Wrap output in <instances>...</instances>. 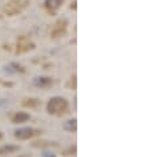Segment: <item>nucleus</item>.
Returning a JSON list of instances; mask_svg holds the SVG:
<instances>
[{
	"label": "nucleus",
	"mask_w": 149,
	"mask_h": 157,
	"mask_svg": "<svg viewBox=\"0 0 149 157\" xmlns=\"http://www.w3.org/2000/svg\"><path fill=\"white\" fill-rule=\"evenodd\" d=\"M47 109L51 115H63L68 109V101L63 97H53L48 101Z\"/></svg>",
	"instance_id": "nucleus-1"
},
{
	"label": "nucleus",
	"mask_w": 149,
	"mask_h": 157,
	"mask_svg": "<svg viewBox=\"0 0 149 157\" xmlns=\"http://www.w3.org/2000/svg\"><path fill=\"white\" fill-rule=\"evenodd\" d=\"M28 120H29V115L28 113H25V112H19L12 117V121L13 123H16V124L25 123V121H28Z\"/></svg>",
	"instance_id": "nucleus-8"
},
{
	"label": "nucleus",
	"mask_w": 149,
	"mask_h": 157,
	"mask_svg": "<svg viewBox=\"0 0 149 157\" xmlns=\"http://www.w3.org/2000/svg\"><path fill=\"white\" fill-rule=\"evenodd\" d=\"M24 2H19V0H12L11 3H8V4L6 6V8L4 11L8 15H15V13H17L19 11H21L23 8H24Z\"/></svg>",
	"instance_id": "nucleus-2"
},
{
	"label": "nucleus",
	"mask_w": 149,
	"mask_h": 157,
	"mask_svg": "<svg viewBox=\"0 0 149 157\" xmlns=\"http://www.w3.org/2000/svg\"><path fill=\"white\" fill-rule=\"evenodd\" d=\"M35 84L37 85V87H41V88H48L52 85V78L49 77H39L35 80Z\"/></svg>",
	"instance_id": "nucleus-7"
},
{
	"label": "nucleus",
	"mask_w": 149,
	"mask_h": 157,
	"mask_svg": "<svg viewBox=\"0 0 149 157\" xmlns=\"http://www.w3.org/2000/svg\"><path fill=\"white\" fill-rule=\"evenodd\" d=\"M65 24L67 21H57L56 24H55V27L52 28V31H51V35H52V37H59L61 36V35H64L65 32Z\"/></svg>",
	"instance_id": "nucleus-4"
},
{
	"label": "nucleus",
	"mask_w": 149,
	"mask_h": 157,
	"mask_svg": "<svg viewBox=\"0 0 149 157\" xmlns=\"http://www.w3.org/2000/svg\"><path fill=\"white\" fill-rule=\"evenodd\" d=\"M36 104H37V101L35 100V99L29 100V101H24V105H25V107H35Z\"/></svg>",
	"instance_id": "nucleus-11"
},
{
	"label": "nucleus",
	"mask_w": 149,
	"mask_h": 157,
	"mask_svg": "<svg viewBox=\"0 0 149 157\" xmlns=\"http://www.w3.org/2000/svg\"><path fill=\"white\" fill-rule=\"evenodd\" d=\"M32 48H33L32 43H29L25 37H21L20 41H19V44H17V53L25 52V51H29V49H32Z\"/></svg>",
	"instance_id": "nucleus-5"
},
{
	"label": "nucleus",
	"mask_w": 149,
	"mask_h": 157,
	"mask_svg": "<svg viewBox=\"0 0 149 157\" xmlns=\"http://www.w3.org/2000/svg\"><path fill=\"white\" fill-rule=\"evenodd\" d=\"M16 151H19V147L16 145H4L0 148V155H10V153H13Z\"/></svg>",
	"instance_id": "nucleus-9"
},
{
	"label": "nucleus",
	"mask_w": 149,
	"mask_h": 157,
	"mask_svg": "<svg viewBox=\"0 0 149 157\" xmlns=\"http://www.w3.org/2000/svg\"><path fill=\"white\" fill-rule=\"evenodd\" d=\"M0 137H2V133H0Z\"/></svg>",
	"instance_id": "nucleus-12"
},
{
	"label": "nucleus",
	"mask_w": 149,
	"mask_h": 157,
	"mask_svg": "<svg viewBox=\"0 0 149 157\" xmlns=\"http://www.w3.org/2000/svg\"><path fill=\"white\" fill-rule=\"evenodd\" d=\"M37 131H35L32 128H21V129H17L15 131V136L20 140H27V139H31L35 135H37Z\"/></svg>",
	"instance_id": "nucleus-3"
},
{
	"label": "nucleus",
	"mask_w": 149,
	"mask_h": 157,
	"mask_svg": "<svg viewBox=\"0 0 149 157\" xmlns=\"http://www.w3.org/2000/svg\"><path fill=\"white\" fill-rule=\"evenodd\" d=\"M64 3V0H45V8L48 11H56Z\"/></svg>",
	"instance_id": "nucleus-6"
},
{
	"label": "nucleus",
	"mask_w": 149,
	"mask_h": 157,
	"mask_svg": "<svg viewBox=\"0 0 149 157\" xmlns=\"http://www.w3.org/2000/svg\"><path fill=\"white\" fill-rule=\"evenodd\" d=\"M64 128L69 132H76V120H69L64 124Z\"/></svg>",
	"instance_id": "nucleus-10"
}]
</instances>
